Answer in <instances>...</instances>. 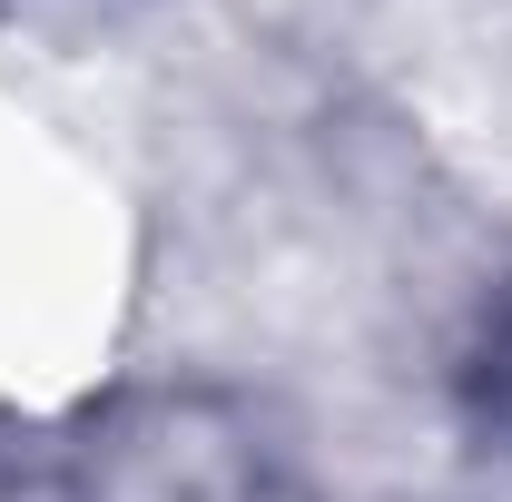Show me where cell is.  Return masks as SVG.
I'll use <instances>...</instances> for the list:
<instances>
[{"mask_svg":"<svg viewBox=\"0 0 512 502\" xmlns=\"http://www.w3.org/2000/svg\"><path fill=\"white\" fill-rule=\"evenodd\" d=\"M473 414H483V434L512 443V306L483 315V345H473Z\"/></svg>","mask_w":512,"mask_h":502,"instance_id":"cell-1","label":"cell"}]
</instances>
